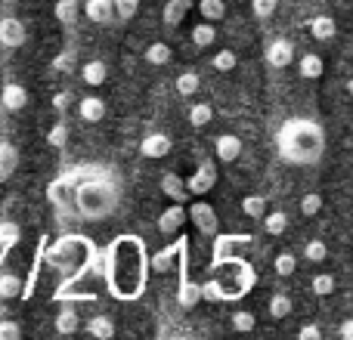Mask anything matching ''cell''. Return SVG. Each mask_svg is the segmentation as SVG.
Here are the masks:
<instances>
[{"label": "cell", "mask_w": 353, "mask_h": 340, "mask_svg": "<svg viewBox=\"0 0 353 340\" xmlns=\"http://www.w3.org/2000/svg\"><path fill=\"white\" fill-rule=\"evenodd\" d=\"M149 257L137 235H121L105 254V279L118 300H137L146 288Z\"/></svg>", "instance_id": "cell-1"}, {"label": "cell", "mask_w": 353, "mask_h": 340, "mask_svg": "<svg viewBox=\"0 0 353 340\" xmlns=\"http://www.w3.org/2000/svg\"><path fill=\"white\" fill-rule=\"evenodd\" d=\"M276 152H279V158L285 164H294V167L316 164L325 152L323 127L316 121H310V118H292L276 134Z\"/></svg>", "instance_id": "cell-2"}, {"label": "cell", "mask_w": 353, "mask_h": 340, "mask_svg": "<svg viewBox=\"0 0 353 340\" xmlns=\"http://www.w3.org/2000/svg\"><path fill=\"white\" fill-rule=\"evenodd\" d=\"M118 198H121V189H118L115 176L109 170H97L87 164L84 180L74 186V211L81 220H105L109 213H115Z\"/></svg>", "instance_id": "cell-3"}, {"label": "cell", "mask_w": 353, "mask_h": 340, "mask_svg": "<svg viewBox=\"0 0 353 340\" xmlns=\"http://www.w3.org/2000/svg\"><path fill=\"white\" fill-rule=\"evenodd\" d=\"M257 275L242 257H223V260L211 263V279L201 285V300H214V304H226V300H242L245 294L254 288Z\"/></svg>", "instance_id": "cell-4"}, {"label": "cell", "mask_w": 353, "mask_h": 340, "mask_svg": "<svg viewBox=\"0 0 353 340\" xmlns=\"http://www.w3.org/2000/svg\"><path fill=\"white\" fill-rule=\"evenodd\" d=\"M93 248L87 244V238H78V235H65L47 251V263L56 269H72L78 266L84 257H90Z\"/></svg>", "instance_id": "cell-5"}, {"label": "cell", "mask_w": 353, "mask_h": 340, "mask_svg": "<svg viewBox=\"0 0 353 340\" xmlns=\"http://www.w3.org/2000/svg\"><path fill=\"white\" fill-rule=\"evenodd\" d=\"M186 235L176 238L174 244H168L165 251H159V254L149 260V269H155V273H171L174 266H180V275H186Z\"/></svg>", "instance_id": "cell-6"}, {"label": "cell", "mask_w": 353, "mask_h": 340, "mask_svg": "<svg viewBox=\"0 0 353 340\" xmlns=\"http://www.w3.org/2000/svg\"><path fill=\"white\" fill-rule=\"evenodd\" d=\"M186 213H189V220L195 223V229H199L205 238H214L220 232V217H217V211H214L208 201L195 198L192 204L186 207Z\"/></svg>", "instance_id": "cell-7"}, {"label": "cell", "mask_w": 353, "mask_h": 340, "mask_svg": "<svg viewBox=\"0 0 353 340\" xmlns=\"http://www.w3.org/2000/svg\"><path fill=\"white\" fill-rule=\"evenodd\" d=\"M214 186H217V167H214V161H201V164L195 167V173L186 180L189 195H195V198H201L205 192H211Z\"/></svg>", "instance_id": "cell-8"}, {"label": "cell", "mask_w": 353, "mask_h": 340, "mask_svg": "<svg viewBox=\"0 0 353 340\" xmlns=\"http://www.w3.org/2000/svg\"><path fill=\"white\" fill-rule=\"evenodd\" d=\"M25 41H28V31H25L22 19L16 16L0 19V43H3V50H19Z\"/></svg>", "instance_id": "cell-9"}, {"label": "cell", "mask_w": 353, "mask_h": 340, "mask_svg": "<svg viewBox=\"0 0 353 340\" xmlns=\"http://www.w3.org/2000/svg\"><path fill=\"white\" fill-rule=\"evenodd\" d=\"M0 105H3V111H22L28 105V90L19 81H6L0 90Z\"/></svg>", "instance_id": "cell-10"}, {"label": "cell", "mask_w": 353, "mask_h": 340, "mask_svg": "<svg viewBox=\"0 0 353 340\" xmlns=\"http://www.w3.org/2000/svg\"><path fill=\"white\" fill-rule=\"evenodd\" d=\"M186 220H189L186 207L174 201L168 211H161V217H159V232H161V235H176V232L183 229V223H186Z\"/></svg>", "instance_id": "cell-11"}, {"label": "cell", "mask_w": 353, "mask_h": 340, "mask_svg": "<svg viewBox=\"0 0 353 340\" xmlns=\"http://www.w3.org/2000/svg\"><path fill=\"white\" fill-rule=\"evenodd\" d=\"M292 59H294V43L285 41V37H276V41L267 47V62L273 68H288Z\"/></svg>", "instance_id": "cell-12"}, {"label": "cell", "mask_w": 353, "mask_h": 340, "mask_svg": "<svg viewBox=\"0 0 353 340\" xmlns=\"http://www.w3.org/2000/svg\"><path fill=\"white\" fill-rule=\"evenodd\" d=\"M171 136L168 134H149L146 140L140 142V155L143 158H165L168 152H171Z\"/></svg>", "instance_id": "cell-13"}, {"label": "cell", "mask_w": 353, "mask_h": 340, "mask_svg": "<svg viewBox=\"0 0 353 340\" xmlns=\"http://www.w3.org/2000/svg\"><path fill=\"white\" fill-rule=\"evenodd\" d=\"M78 118L84 124H99L105 118V99L99 96H84L78 103Z\"/></svg>", "instance_id": "cell-14"}, {"label": "cell", "mask_w": 353, "mask_h": 340, "mask_svg": "<svg viewBox=\"0 0 353 340\" xmlns=\"http://www.w3.org/2000/svg\"><path fill=\"white\" fill-rule=\"evenodd\" d=\"M251 242V235H214V257H211V263H217V260H223V257H230L236 248H242V244H248Z\"/></svg>", "instance_id": "cell-15"}, {"label": "cell", "mask_w": 353, "mask_h": 340, "mask_svg": "<svg viewBox=\"0 0 353 340\" xmlns=\"http://www.w3.org/2000/svg\"><path fill=\"white\" fill-rule=\"evenodd\" d=\"M161 192L168 195L171 201H176V204H186L192 195H189V189H186V180L183 176H176V173H165L161 176Z\"/></svg>", "instance_id": "cell-16"}, {"label": "cell", "mask_w": 353, "mask_h": 340, "mask_svg": "<svg viewBox=\"0 0 353 340\" xmlns=\"http://www.w3.org/2000/svg\"><path fill=\"white\" fill-rule=\"evenodd\" d=\"M19 167V149L16 142L0 140V182H6Z\"/></svg>", "instance_id": "cell-17"}, {"label": "cell", "mask_w": 353, "mask_h": 340, "mask_svg": "<svg viewBox=\"0 0 353 340\" xmlns=\"http://www.w3.org/2000/svg\"><path fill=\"white\" fill-rule=\"evenodd\" d=\"M214 149H217V158L223 161V164H232V161L242 155V140L232 136V134H223V136L214 140Z\"/></svg>", "instance_id": "cell-18"}, {"label": "cell", "mask_w": 353, "mask_h": 340, "mask_svg": "<svg viewBox=\"0 0 353 340\" xmlns=\"http://www.w3.org/2000/svg\"><path fill=\"white\" fill-rule=\"evenodd\" d=\"M84 12H87V19H90V22L105 25V22H112V19H115V3H112V0H87Z\"/></svg>", "instance_id": "cell-19"}, {"label": "cell", "mask_w": 353, "mask_h": 340, "mask_svg": "<svg viewBox=\"0 0 353 340\" xmlns=\"http://www.w3.org/2000/svg\"><path fill=\"white\" fill-rule=\"evenodd\" d=\"M105 78H109V68H105L103 59H90L81 65V81H84L87 87H103Z\"/></svg>", "instance_id": "cell-20"}, {"label": "cell", "mask_w": 353, "mask_h": 340, "mask_svg": "<svg viewBox=\"0 0 353 340\" xmlns=\"http://www.w3.org/2000/svg\"><path fill=\"white\" fill-rule=\"evenodd\" d=\"M176 304L183 310H192V306L201 304V285L189 281V275H180V291H176Z\"/></svg>", "instance_id": "cell-21"}, {"label": "cell", "mask_w": 353, "mask_h": 340, "mask_svg": "<svg viewBox=\"0 0 353 340\" xmlns=\"http://www.w3.org/2000/svg\"><path fill=\"white\" fill-rule=\"evenodd\" d=\"M189 10H192V0H168L165 10H161V19H165L168 28H176L189 16Z\"/></svg>", "instance_id": "cell-22"}, {"label": "cell", "mask_w": 353, "mask_h": 340, "mask_svg": "<svg viewBox=\"0 0 353 340\" xmlns=\"http://www.w3.org/2000/svg\"><path fill=\"white\" fill-rule=\"evenodd\" d=\"M81 328V319H78V310L74 306H62L56 312V334H74Z\"/></svg>", "instance_id": "cell-23"}, {"label": "cell", "mask_w": 353, "mask_h": 340, "mask_svg": "<svg viewBox=\"0 0 353 340\" xmlns=\"http://www.w3.org/2000/svg\"><path fill=\"white\" fill-rule=\"evenodd\" d=\"M298 72H301V78L304 81H316V78H323L325 65H323V59H319L316 53H304L301 56V62H298Z\"/></svg>", "instance_id": "cell-24"}, {"label": "cell", "mask_w": 353, "mask_h": 340, "mask_svg": "<svg viewBox=\"0 0 353 340\" xmlns=\"http://www.w3.org/2000/svg\"><path fill=\"white\" fill-rule=\"evenodd\" d=\"M84 331L90 337H99V340H109V337H115V322H112L109 316H93L90 322L84 325Z\"/></svg>", "instance_id": "cell-25"}, {"label": "cell", "mask_w": 353, "mask_h": 340, "mask_svg": "<svg viewBox=\"0 0 353 340\" xmlns=\"http://www.w3.org/2000/svg\"><path fill=\"white\" fill-rule=\"evenodd\" d=\"M310 34L316 37V41H332V37L338 34V25L332 16H316L310 22Z\"/></svg>", "instance_id": "cell-26"}, {"label": "cell", "mask_w": 353, "mask_h": 340, "mask_svg": "<svg viewBox=\"0 0 353 340\" xmlns=\"http://www.w3.org/2000/svg\"><path fill=\"white\" fill-rule=\"evenodd\" d=\"M217 41V28H214V22H199V25H192V43L199 50H205V47H211V43Z\"/></svg>", "instance_id": "cell-27"}, {"label": "cell", "mask_w": 353, "mask_h": 340, "mask_svg": "<svg viewBox=\"0 0 353 340\" xmlns=\"http://www.w3.org/2000/svg\"><path fill=\"white\" fill-rule=\"evenodd\" d=\"M25 288H22V279L16 273H0V300H12L19 297Z\"/></svg>", "instance_id": "cell-28"}, {"label": "cell", "mask_w": 353, "mask_h": 340, "mask_svg": "<svg viewBox=\"0 0 353 340\" xmlns=\"http://www.w3.org/2000/svg\"><path fill=\"white\" fill-rule=\"evenodd\" d=\"M242 213L251 217V220H263V213H267V198H263V195H245Z\"/></svg>", "instance_id": "cell-29"}, {"label": "cell", "mask_w": 353, "mask_h": 340, "mask_svg": "<svg viewBox=\"0 0 353 340\" xmlns=\"http://www.w3.org/2000/svg\"><path fill=\"white\" fill-rule=\"evenodd\" d=\"M199 12L208 22H220L226 16V3L223 0H199Z\"/></svg>", "instance_id": "cell-30"}, {"label": "cell", "mask_w": 353, "mask_h": 340, "mask_svg": "<svg viewBox=\"0 0 353 340\" xmlns=\"http://www.w3.org/2000/svg\"><path fill=\"white\" fill-rule=\"evenodd\" d=\"M171 47H168V43H149L146 47V62L149 65H168V62H171Z\"/></svg>", "instance_id": "cell-31"}, {"label": "cell", "mask_w": 353, "mask_h": 340, "mask_svg": "<svg viewBox=\"0 0 353 340\" xmlns=\"http://www.w3.org/2000/svg\"><path fill=\"white\" fill-rule=\"evenodd\" d=\"M263 229H267L270 235H282V232L288 229V217L282 211H267L263 213Z\"/></svg>", "instance_id": "cell-32"}, {"label": "cell", "mask_w": 353, "mask_h": 340, "mask_svg": "<svg viewBox=\"0 0 353 340\" xmlns=\"http://www.w3.org/2000/svg\"><path fill=\"white\" fill-rule=\"evenodd\" d=\"M214 121V109L208 103H195L192 109H189V124L192 127H205V124Z\"/></svg>", "instance_id": "cell-33"}, {"label": "cell", "mask_w": 353, "mask_h": 340, "mask_svg": "<svg viewBox=\"0 0 353 340\" xmlns=\"http://www.w3.org/2000/svg\"><path fill=\"white\" fill-rule=\"evenodd\" d=\"M232 331H239V334H251V331L257 328V319H254V312H245V310H239V312H232Z\"/></svg>", "instance_id": "cell-34"}, {"label": "cell", "mask_w": 353, "mask_h": 340, "mask_svg": "<svg viewBox=\"0 0 353 340\" xmlns=\"http://www.w3.org/2000/svg\"><path fill=\"white\" fill-rule=\"evenodd\" d=\"M56 19L62 25H72L78 19V0H56Z\"/></svg>", "instance_id": "cell-35"}, {"label": "cell", "mask_w": 353, "mask_h": 340, "mask_svg": "<svg viewBox=\"0 0 353 340\" xmlns=\"http://www.w3.org/2000/svg\"><path fill=\"white\" fill-rule=\"evenodd\" d=\"M270 316L273 319L292 316V297H288V294H276V297H270Z\"/></svg>", "instance_id": "cell-36"}, {"label": "cell", "mask_w": 353, "mask_h": 340, "mask_svg": "<svg viewBox=\"0 0 353 340\" xmlns=\"http://www.w3.org/2000/svg\"><path fill=\"white\" fill-rule=\"evenodd\" d=\"M273 269H276V275H282V279H288V275H294V269H298V260H294V254H288V251H282V254L273 260Z\"/></svg>", "instance_id": "cell-37"}, {"label": "cell", "mask_w": 353, "mask_h": 340, "mask_svg": "<svg viewBox=\"0 0 353 340\" xmlns=\"http://www.w3.org/2000/svg\"><path fill=\"white\" fill-rule=\"evenodd\" d=\"M199 74L195 72H183L180 78H176V93H180V96H192V93H199Z\"/></svg>", "instance_id": "cell-38"}, {"label": "cell", "mask_w": 353, "mask_h": 340, "mask_svg": "<svg viewBox=\"0 0 353 340\" xmlns=\"http://www.w3.org/2000/svg\"><path fill=\"white\" fill-rule=\"evenodd\" d=\"M323 195L319 192H307L304 198H301V213H304V217H316L319 211H323Z\"/></svg>", "instance_id": "cell-39"}, {"label": "cell", "mask_w": 353, "mask_h": 340, "mask_svg": "<svg viewBox=\"0 0 353 340\" xmlns=\"http://www.w3.org/2000/svg\"><path fill=\"white\" fill-rule=\"evenodd\" d=\"M304 257L310 263H323L325 257H329V248H325V242H319V238H313V242L304 244Z\"/></svg>", "instance_id": "cell-40"}, {"label": "cell", "mask_w": 353, "mask_h": 340, "mask_svg": "<svg viewBox=\"0 0 353 340\" xmlns=\"http://www.w3.org/2000/svg\"><path fill=\"white\" fill-rule=\"evenodd\" d=\"M313 294H319V297H329L332 291H335V279H332L329 273H319V275H313Z\"/></svg>", "instance_id": "cell-41"}, {"label": "cell", "mask_w": 353, "mask_h": 340, "mask_svg": "<svg viewBox=\"0 0 353 340\" xmlns=\"http://www.w3.org/2000/svg\"><path fill=\"white\" fill-rule=\"evenodd\" d=\"M211 65L217 68V72H232L236 68V53L232 50H220V53H214V59H211Z\"/></svg>", "instance_id": "cell-42"}, {"label": "cell", "mask_w": 353, "mask_h": 340, "mask_svg": "<svg viewBox=\"0 0 353 340\" xmlns=\"http://www.w3.org/2000/svg\"><path fill=\"white\" fill-rule=\"evenodd\" d=\"M112 3H115V16L121 19V22L134 19L137 10H140V0H112Z\"/></svg>", "instance_id": "cell-43"}, {"label": "cell", "mask_w": 353, "mask_h": 340, "mask_svg": "<svg viewBox=\"0 0 353 340\" xmlns=\"http://www.w3.org/2000/svg\"><path fill=\"white\" fill-rule=\"evenodd\" d=\"M65 140H68V127H65V121L53 124V127L47 130V142H50V146L62 149V146H65Z\"/></svg>", "instance_id": "cell-44"}, {"label": "cell", "mask_w": 353, "mask_h": 340, "mask_svg": "<svg viewBox=\"0 0 353 340\" xmlns=\"http://www.w3.org/2000/svg\"><path fill=\"white\" fill-rule=\"evenodd\" d=\"M276 6H279V0H251V12L257 19H270L276 12Z\"/></svg>", "instance_id": "cell-45"}, {"label": "cell", "mask_w": 353, "mask_h": 340, "mask_svg": "<svg viewBox=\"0 0 353 340\" xmlns=\"http://www.w3.org/2000/svg\"><path fill=\"white\" fill-rule=\"evenodd\" d=\"M22 337V325L12 319H0V340H19Z\"/></svg>", "instance_id": "cell-46"}, {"label": "cell", "mask_w": 353, "mask_h": 340, "mask_svg": "<svg viewBox=\"0 0 353 340\" xmlns=\"http://www.w3.org/2000/svg\"><path fill=\"white\" fill-rule=\"evenodd\" d=\"M298 337L301 340H319V337H323V331H319L316 325H304V328L298 331Z\"/></svg>", "instance_id": "cell-47"}, {"label": "cell", "mask_w": 353, "mask_h": 340, "mask_svg": "<svg viewBox=\"0 0 353 340\" xmlns=\"http://www.w3.org/2000/svg\"><path fill=\"white\" fill-rule=\"evenodd\" d=\"M0 238H3V244H12V242H16V238H19V229H16V226H12V223H6L3 229H0Z\"/></svg>", "instance_id": "cell-48"}, {"label": "cell", "mask_w": 353, "mask_h": 340, "mask_svg": "<svg viewBox=\"0 0 353 340\" xmlns=\"http://www.w3.org/2000/svg\"><path fill=\"white\" fill-rule=\"evenodd\" d=\"M338 334H341L344 340H353V319H347V322H341V328H338Z\"/></svg>", "instance_id": "cell-49"}, {"label": "cell", "mask_w": 353, "mask_h": 340, "mask_svg": "<svg viewBox=\"0 0 353 340\" xmlns=\"http://www.w3.org/2000/svg\"><path fill=\"white\" fill-rule=\"evenodd\" d=\"M53 105H56V109H59V111L65 109V105H68V93H59V96L53 99Z\"/></svg>", "instance_id": "cell-50"}, {"label": "cell", "mask_w": 353, "mask_h": 340, "mask_svg": "<svg viewBox=\"0 0 353 340\" xmlns=\"http://www.w3.org/2000/svg\"><path fill=\"white\" fill-rule=\"evenodd\" d=\"M347 93H350V96H353V78L347 81Z\"/></svg>", "instance_id": "cell-51"}]
</instances>
